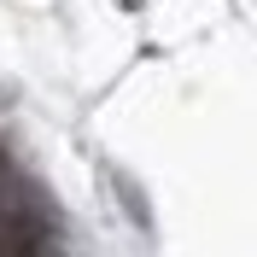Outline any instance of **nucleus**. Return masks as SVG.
Instances as JSON below:
<instances>
[{
	"instance_id": "obj_1",
	"label": "nucleus",
	"mask_w": 257,
	"mask_h": 257,
	"mask_svg": "<svg viewBox=\"0 0 257 257\" xmlns=\"http://www.w3.org/2000/svg\"><path fill=\"white\" fill-rule=\"evenodd\" d=\"M35 245V228L24 222V210H0V251H24Z\"/></svg>"
},
{
	"instance_id": "obj_2",
	"label": "nucleus",
	"mask_w": 257,
	"mask_h": 257,
	"mask_svg": "<svg viewBox=\"0 0 257 257\" xmlns=\"http://www.w3.org/2000/svg\"><path fill=\"white\" fill-rule=\"evenodd\" d=\"M0 176H6V164H0Z\"/></svg>"
}]
</instances>
